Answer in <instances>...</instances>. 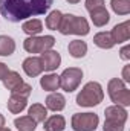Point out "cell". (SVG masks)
<instances>
[{"mask_svg":"<svg viewBox=\"0 0 130 131\" xmlns=\"http://www.w3.org/2000/svg\"><path fill=\"white\" fill-rule=\"evenodd\" d=\"M94 43L101 49H112L115 46V41H113L110 32H98L94 37Z\"/></svg>","mask_w":130,"mask_h":131,"instance_id":"obj_22","label":"cell"},{"mask_svg":"<svg viewBox=\"0 0 130 131\" xmlns=\"http://www.w3.org/2000/svg\"><path fill=\"white\" fill-rule=\"evenodd\" d=\"M40 60H41V64H43V70H46V72H52V70H55L60 63H61V57H60V53L57 52V50H44L43 53H41V57H40Z\"/></svg>","mask_w":130,"mask_h":131,"instance_id":"obj_8","label":"cell"},{"mask_svg":"<svg viewBox=\"0 0 130 131\" xmlns=\"http://www.w3.org/2000/svg\"><path fill=\"white\" fill-rule=\"evenodd\" d=\"M66 107V99L61 93H51L48 98H46V108L51 110V111H61Z\"/></svg>","mask_w":130,"mask_h":131,"instance_id":"obj_12","label":"cell"},{"mask_svg":"<svg viewBox=\"0 0 130 131\" xmlns=\"http://www.w3.org/2000/svg\"><path fill=\"white\" fill-rule=\"evenodd\" d=\"M40 85L46 92H55L60 89V76L57 73H48L40 79Z\"/></svg>","mask_w":130,"mask_h":131,"instance_id":"obj_14","label":"cell"},{"mask_svg":"<svg viewBox=\"0 0 130 131\" xmlns=\"http://www.w3.org/2000/svg\"><path fill=\"white\" fill-rule=\"evenodd\" d=\"M9 73V69H8V66L6 64H3V63H0V81L6 76Z\"/></svg>","mask_w":130,"mask_h":131,"instance_id":"obj_30","label":"cell"},{"mask_svg":"<svg viewBox=\"0 0 130 131\" xmlns=\"http://www.w3.org/2000/svg\"><path fill=\"white\" fill-rule=\"evenodd\" d=\"M99 124V117L95 113H75L70 125L73 131H94Z\"/></svg>","mask_w":130,"mask_h":131,"instance_id":"obj_6","label":"cell"},{"mask_svg":"<svg viewBox=\"0 0 130 131\" xmlns=\"http://www.w3.org/2000/svg\"><path fill=\"white\" fill-rule=\"evenodd\" d=\"M66 128V121L61 114H54L51 117H46L44 121V130L46 131H63Z\"/></svg>","mask_w":130,"mask_h":131,"instance_id":"obj_15","label":"cell"},{"mask_svg":"<svg viewBox=\"0 0 130 131\" xmlns=\"http://www.w3.org/2000/svg\"><path fill=\"white\" fill-rule=\"evenodd\" d=\"M2 81H3V85H5L9 92L15 90L18 85L23 84V78L20 76V73H17V72H14V70H9V73H8Z\"/></svg>","mask_w":130,"mask_h":131,"instance_id":"obj_19","label":"cell"},{"mask_svg":"<svg viewBox=\"0 0 130 131\" xmlns=\"http://www.w3.org/2000/svg\"><path fill=\"white\" fill-rule=\"evenodd\" d=\"M31 92H32V87L29 85V84H26V82H23L22 85H18L15 90H12L11 93H15V95H18V96H23V98H28L29 95H31Z\"/></svg>","mask_w":130,"mask_h":131,"instance_id":"obj_26","label":"cell"},{"mask_svg":"<svg viewBox=\"0 0 130 131\" xmlns=\"http://www.w3.org/2000/svg\"><path fill=\"white\" fill-rule=\"evenodd\" d=\"M22 29H23V32L28 34L29 37H35V35H38L43 31V23L38 18H29V20H26L23 23Z\"/></svg>","mask_w":130,"mask_h":131,"instance_id":"obj_20","label":"cell"},{"mask_svg":"<svg viewBox=\"0 0 130 131\" xmlns=\"http://www.w3.org/2000/svg\"><path fill=\"white\" fill-rule=\"evenodd\" d=\"M104 99V92L99 82H87L77 96V104L80 107H95Z\"/></svg>","mask_w":130,"mask_h":131,"instance_id":"obj_2","label":"cell"},{"mask_svg":"<svg viewBox=\"0 0 130 131\" xmlns=\"http://www.w3.org/2000/svg\"><path fill=\"white\" fill-rule=\"evenodd\" d=\"M81 79H83V70L80 67H69L60 75V87L64 92L70 93L78 89Z\"/></svg>","mask_w":130,"mask_h":131,"instance_id":"obj_7","label":"cell"},{"mask_svg":"<svg viewBox=\"0 0 130 131\" xmlns=\"http://www.w3.org/2000/svg\"><path fill=\"white\" fill-rule=\"evenodd\" d=\"M110 6L118 15H127L130 12V0H112Z\"/></svg>","mask_w":130,"mask_h":131,"instance_id":"obj_25","label":"cell"},{"mask_svg":"<svg viewBox=\"0 0 130 131\" xmlns=\"http://www.w3.org/2000/svg\"><path fill=\"white\" fill-rule=\"evenodd\" d=\"M55 44V38L52 35L44 37H29L23 41V47L29 53H43L44 50H51Z\"/></svg>","mask_w":130,"mask_h":131,"instance_id":"obj_5","label":"cell"},{"mask_svg":"<svg viewBox=\"0 0 130 131\" xmlns=\"http://www.w3.org/2000/svg\"><path fill=\"white\" fill-rule=\"evenodd\" d=\"M112 38H113V41H115V44L118 43H124V41H127L130 38V21H124V23H119V25H116L113 29H112Z\"/></svg>","mask_w":130,"mask_h":131,"instance_id":"obj_11","label":"cell"},{"mask_svg":"<svg viewBox=\"0 0 130 131\" xmlns=\"http://www.w3.org/2000/svg\"><path fill=\"white\" fill-rule=\"evenodd\" d=\"M60 32L63 35H87L89 34V23L84 17H77L73 14H66L61 18V25H60Z\"/></svg>","mask_w":130,"mask_h":131,"instance_id":"obj_3","label":"cell"},{"mask_svg":"<svg viewBox=\"0 0 130 131\" xmlns=\"http://www.w3.org/2000/svg\"><path fill=\"white\" fill-rule=\"evenodd\" d=\"M2 127H5V117H3V114H0V128Z\"/></svg>","mask_w":130,"mask_h":131,"instance_id":"obj_32","label":"cell"},{"mask_svg":"<svg viewBox=\"0 0 130 131\" xmlns=\"http://www.w3.org/2000/svg\"><path fill=\"white\" fill-rule=\"evenodd\" d=\"M90 18H92V23L101 28V26H106L110 20V15H109V11L103 6V8H98V9H94L90 12Z\"/></svg>","mask_w":130,"mask_h":131,"instance_id":"obj_16","label":"cell"},{"mask_svg":"<svg viewBox=\"0 0 130 131\" xmlns=\"http://www.w3.org/2000/svg\"><path fill=\"white\" fill-rule=\"evenodd\" d=\"M14 125L18 131H34L37 128V122L31 116H22L14 121Z\"/></svg>","mask_w":130,"mask_h":131,"instance_id":"obj_23","label":"cell"},{"mask_svg":"<svg viewBox=\"0 0 130 131\" xmlns=\"http://www.w3.org/2000/svg\"><path fill=\"white\" fill-rule=\"evenodd\" d=\"M119 57H121V60L129 61L130 60V46H124V47L119 50Z\"/></svg>","mask_w":130,"mask_h":131,"instance_id":"obj_29","label":"cell"},{"mask_svg":"<svg viewBox=\"0 0 130 131\" xmlns=\"http://www.w3.org/2000/svg\"><path fill=\"white\" fill-rule=\"evenodd\" d=\"M104 131H124V124H118V122H110V121H104Z\"/></svg>","mask_w":130,"mask_h":131,"instance_id":"obj_27","label":"cell"},{"mask_svg":"<svg viewBox=\"0 0 130 131\" xmlns=\"http://www.w3.org/2000/svg\"><path fill=\"white\" fill-rule=\"evenodd\" d=\"M104 6V0H86V9L89 12H92L94 9L103 8Z\"/></svg>","mask_w":130,"mask_h":131,"instance_id":"obj_28","label":"cell"},{"mask_svg":"<svg viewBox=\"0 0 130 131\" xmlns=\"http://www.w3.org/2000/svg\"><path fill=\"white\" fill-rule=\"evenodd\" d=\"M0 131H11V130H9V128H6V127H2V128H0Z\"/></svg>","mask_w":130,"mask_h":131,"instance_id":"obj_34","label":"cell"},{"mask_svg":"<svg viewBox=\"0 0 130 131\" xmlns=\"http://www.w3.org/2000/svg\"><path fill=\"white\" fill-rule=\"evenodd\" d=\"M67 49H69L70 57H73V58H83L87 53V44H86V41H81V40L70 41Z\"/></svg>","mask_w":130,"mask_h":131,"instance_id":"obj_18","label":"cell"},{"mask_svg":"<svg viewBox=\"0 0 130 131\" xmlns=\"http://www.w3.org/2000/svg\"><path fill=\"white\" fill-rule=\"evenodd\" d=\"M15 50V43L8 35H0V57H9Z\"/></svg>","mask_w":130,"mask_h":131,"instance_id":"obj_21","label":"cell"},{"mask_svg":"<svg viewBox=\"0 0 130 131\" xmlns=\"http://www.w3.org/2000/svg\"><path fill=\"white\" fill-rule=\"evenodd\" d=\"M23 70L28 76H38L41 72H43V64H41V60L38 57H29L23 61Z\"/></svg>","mask_w":130,"mask_h":131,"instance_id":"obj_10","label":"cell"},{"mask_svg":"<svg viewBox=\"0 0 130 131\" xmlns=\"http://www.w3.org/2000/svg\"><path fill=\"white\" fill-rule=\"evenodd\" d=\"M123 81L124 82H130V66H126L124 69H123Z\"/></svg>","mask_w":130,"mask_h":131,"instance_id":"obj_31","label":"cell"},{"mask_svg":"<svg viewBox=\"0 0 130 131\" xmlns=\"http://www.w3.org/2000/svg\"><path fill=\"white\" fill-rule=\"evenodd\" d=\"M28 105V98H23V96H18L15 93H11V98L8 101V110L12 113V114H18L22 113Z\"/></svg>","mask_w":130,"mask_h":131,"instance_id":"obj_13","label":"cell"},{"mask_svg":"<svg viewBox=\"0 0 130 131\" xmlns=\"http://www.w3.org/2000/svg\"><path fill=\"white\" fill-rule=\"evenodd\" d=\"M52 3L54 0H0V14L8 21L20 23L46 14Z\"/></svg>","mask_w":130,"mask_h":131,"instance_id":"obj_1","label":"cell"},{"mask_svg":"<svg viewBox=\"0 0 130 131\" xmlns=\"http://www.w3.org/2000/svg\"><path fill=\"white\" fill-rule=\"evenodd\" d=\"M107 92L112 102H115V105H121V107L130 105V90L126 87V82L123 79L118 78L110 79L107 84Z\"/></svg>","mask_w":130,"mask_h":131,"instance_id":"obj_4","label":"cell"},{"mask_svg":"<svg viewBox=\"0 0 130 131\" xmlns=\"http://www.w3.org/2000/svg\"><path fill=\"white\" fill-rule=\"evenodd\" d=\"M67 2H69V3H72V5H75V3H78L80 0H67Z\"/></svg>","mask_w":130,"mask_h":131,"instance_id":"obj_33","label":"cell"},{"mask_svg":"<svg viewBox=\"0 0 130 131\" xmlns=\"http://www.w3.org/2000/svg\"><path fill=\"white\" fill-rule=\"evenodd\" d=\"M28 116H31L37 124L44 122L46 117H48V108L41 104H32L28 110Z\"/></svg>","mask_w":130,"mask_h":131,"instance_id":"obj_17","label":"cell"},{"mask_svg":"<svg viewBox=\"0 0 130 131\" xmlns=\"http://www.w3.org/2000/svg\"><path fill=\"white\" fill-rule=\"evenodd\" d=\"M61 18H63V14L58 9L52 11L46 17V28L51 29V31H58L60 29V25H61Z\"/></svg>","mask_w":130,"mask_h":131,"instance_id":"obj_24","label":"cell"},{"mask_svg":"<svg viewBox=\"0 0 130 131\" xmlns=\"http://www.w3.org/2000/svg\"><path fill=\"white\" fill-rule=\"evenodd\" d=\"M127 111L121 105H112L106 108V121L110 122H118V124H126L127 121Z\"/></svg>","mask_w":130,"mask_h":131,"instance_id":"obj_9","label":"cell"}]
</instances>
